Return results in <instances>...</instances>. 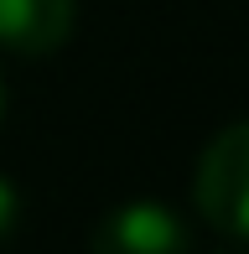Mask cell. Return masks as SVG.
<instances>
[{"mask_svg": "<svg viewBox=\"0 0 249 254\" xmlns=\"http://www.w3.org/2000/svg\"><path fill=\"white\" fill-rule=\"evenodd\" d=\"M73 31V0H0V47L21 57L58 52Z\"/></svg>", "mask_w": 249, "mask_h": 254, "instance_id": "3957f363", "label": "cell"}, {"mask_svg": "<svg viewBox=\"0 0 249 254\" xmlns=\"http://www.w3.org/2000/svg\"><path fill=\"white\" fill-rule=\"evenodd\" d=\"M197 213L234 239H249V120L208 140L197 161Z\"/></svg>", "mask_w": 249, "mask_h": 254, "instance_id": "6da1fadb", "label": "cell"}, {"mask_svg": "<svg viewBox=\"0 0 249 254\" xmlns=\"http://www.w3.org/2000/svg\"><path fill=\"white\" fill-rule=\"evenodd\" d=\"M0 109H5V88H0Z\"/></svg>", "mask_w": 249, "mask_h": 254, "instance_id": "5b68a950", "label": "cell"}, {"mask_svg": "<svg viewBox=\"0 0 249 254\" xmlns=\"http://www.w3.org/2000/svg\"><path fill=\"white\" fill-rule=\"evenodd\" d=\"M88 254H192L187 223L172 213L166 202H124L88 239Z\"/></svg>", "mask_w": 249, "mask_h": 254, "instance_id": "7a4b0ae2", "label": "cell"}, {"mask_svg": "<svg viewBox=\"0 0 249 254\" xmlns=\"http://www.w3.org/2000/svg\"><path fill=\"white\" fill-rule=\"evenodd\" d=\"M16 213H21V197H16V187H10V177H0V239L16 228Z\"/></svg>", "mask_w": 249, "mask_h": 254, "instance_id": "277c9868", "label": "cell"}]
</instances>
